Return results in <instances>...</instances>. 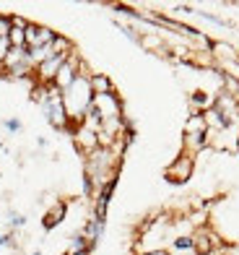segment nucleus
<instances>
[{
  "label": "nucleus",
  "instance_id": "1a4fd4ad",
  "mask_svg": "<svg viewBox=\"0 0 239 255\" xmlns=\"http://www.w3.org/2000/svg\"><path fill=\"white\" fill-rule=\"evenodd\" d=\"M213 55H221V57H229V60H237V52H234V47H229V44H224V42H213Z\"/></svg>",
  "mask_w": 239,
  "mask_h": 255
},
{
  "label": "nucleus",
  "instance_id": "aec40b11",
  "mask_svg": "<svg viewBox=\"0 0 239 255\" xmlns=\"http://www.w3.org/2000/svg\"><path fill=\"white\" fill-rule=\"evenodd\" d=\"M237 65H239V57H237Z\"/></svg>",
  "mask_w": 239,
  "mask_h": 255
},
{
  "label": "nucleus",
  "instance_id": "7ed1b4c3",
  "mask_svg": "<svg viewBox=\"0 0 239 255\" xmlns=\"http://www.w3.org/2000/svg\"><path fill=\"white\" fill-rule=\"evenodd\" d=\"M55 37H58L55 31L44 29V26H34V24H29V26H26V50L50 47V44L55 42Z\"/></svg>",
  "mask_w": 239,
  "mask_h": 255
},
{
  "label": "nucleus",
  "instance_id": "0eeeda50",
  "mask_svg": "<svg viewBox=\"0 0 239 255\" xmlns=\"http://www.w3.org/2000/svg\"><path fill=\"white\" fill-rule=\"evenodd\" d=\"M88 84H91V91H94V97L115 94V91H112V81H109L104 73H91V76H88Z\"/></svg>",
  "mask_w": 239,
  "mask_h": 255
},
{
  "label": "nucleus",
  "instance_id": "dca6fc26",
  "mask_svg": "<svg viewBox=\"0 0 239 255\" xmlns=\"http://www.w3.org/2000/svg\"><path fill=\"white\" fill-rule=\"evenodd\" d=\"M5 128H8V130H18L21 123H18V120H5Z\"/></svg>",
  "mask_w": 239,
  "mask_h": 255
},
{
  "label": "nucleus",
  "instance_id": "6ab92c4d",
  "mask_svg": "<svg viewBox=\"0 0 239 255\" xmlns=\"http://www.w3.org/2000/svg\"><path fill=\"white\" fill-rule=\"evenodd\" d=\"M78 255H88V250H86V253H78Z\"/></svg>",
  "mask_w": 239,
  "mask_h": 255
},
{
  "label": "nucleus",
  "instance_id": "9d476101",
  "mask_svg": "<svg viewBox=\"0 0 239 255\" xmlns=\"http://www.w3.org/2000/svg\"><path fill=\"white\" fill-rule=\"evenodd\" d=\"M63 214H65V206H63V203H58V206H55L52 211L47 214V219H44V227H47V229H52L55 224L60 222V216H63Z\"/></svg>",
  "mask_w": 239,
  "mask_h": 255
},
{
  "label": "nucleus",
  "instance_id": "f257e3e1",
  "mask_svg": "<svg viewBox=\"0 0 239 255\" xmlns=\"http://www.w3.org/2000/svg\"><path fill=\"white\" fill-rule=\"evenodd\" d=\"M91 102H94V91H91L88 76H78L76 84L63 91V104H65V112L71 123H83Z\"/></svg>",
  "mask_w": 239,
  "mask_h": 255
},
{
  "label": "nucleus",
  "instance_id": "4468645a",
  "mask_svg": "<svg viewBox=\"0 0 239 255\" xmlns=\"http://www.w3.org/2000/svg\"><path fill=\"white\" fill-rule=\"evenodd\" d=\"M26 219L21 216V214H10V227H24Z\"/></svg>",
  "mask_w": 239,
  "mask_h": 255
},
{
  "label": "nucleus",
  "instance_id": "f8f14e48",
  "mask_svg": "<svg viewBox=\"0 0 239 255\" xmlns=\"http://www.w3.org/2000/svg\"><path fill=\"white\" fill-rule=\"evenodd\" d=\"M174 250H192V237H177Z\"/></svg>",
  "mask_w": 239,
  "mask_h": 255
},
{
  "label": "nucleus",
  "instance_id": "412c9836",
  "mask_svg": "<svg viewBox=\"0 0 239 255\" xmlns=\"http://www.w3.org/2000/svg\"><path fill=\"white\" fill-rule=\"evenodd\" d=\"M0 68H3V65H0Z\"/></svg>",
  "mask_w": 239,
  "mask_h": 255
},
{
  "label": "nucleus",
  "instance_id": "a211bd4d",
  "mask_svg": "<svg viewBox=\"0 0 239 255\" xmlns=\"http://www.w3.org/2000/svg\"><path fill=\"white\" fill-rule=\"evenodd\" d=\"M237 151H239V135H237Z\"/></svg>",
  "mask_w": 239,
  "mask_h": 255
},
{
  "label": "nucleus",
  "instance_id": "6e6552de",
  "mask_svg": "<svg viewBox=\"0 0 239 255\" xmlns=\"http://www.w3.org/2000/svg\"><path fill=\"white\" fill-rule=\"evenodd\" d=\"M206 133H208V123L203 118V112L190 115L185 123V135H206Z\"/></svg>",
  "mask_w": 239,
  "mask_h": 255
},
{
  "label": "nucleus",
  "instance_id": "39448f33",
  "mask_svg": "<svg viewBox=\"0 0 239 255\" xmlns=\"http://www.w3.org/2000/svg\"><path fill=\"white\" fill-rule=\"evenodd\" d=\"M76 146L81 148L83 154H94L96 148H99V135L91 130V128L81 125V128L76 130Z\"/></svg>",
  "mask_w": 239,
  "mask_h": 255
},
{
  "label": "nucleus",
  "instance_id": "f03ea898",
  "mask_svg": "<svg viewBox=\"0 0 239 255\" xmlns=\"http://www.w3.org/2000/svg\"><path fill=\"white\" fill-rule=\"evenodd\" d=\"M211 107L221 115L224 123L229 125V128L239 123V104H237V99H234L232 94H226V91H219V94L213 97V104H211Z\"/></svg>",
  "mask_w": 239,
  "mask_h": 255
},
{
  "label": "nucleus",
  "instance_id": "9b49d317",
  "mask_svg": "<svg viewBox=\"0 0 239 255\" xmlns=\"http://www.w3.org/2000/svg\"><path fill=\"white\" fill-rule=\"evenodd\" d=\"M10 29H13V21H10V16H0V37H8Z\"/></svg>",
  "mask_w": 239,
  "mask_h": 255
},
{
  "label": "nucleus",
  "instance_id": "20e7f679",
  "mask_svg": "<svg viewBox=\"0 0 239 255\" xmlns=\"http://www.w3.org/2000/svg\"><path fill=\"white\" fill-rule=\"evenodd\" d=\"M192 175V156L190 154H182L174 159V164L166 169V177L174 180V182H185Z\"/></svg>",
  "mask_w": 239,
  "mask_h": 255
},
{
  "label": "nucleus",
  "instance_id": "f3484780",
  "mask_svg": "<svg viewBox=\"0 0 239 255\" xmlns=\"http://www.w3.org/2000/svg\"><path fill=\"white\" fill-rule=\"evenodd\" d=\"M146 255H166L164 250H154V253H146Z\"/></svg>",
  "mask_w": 239,
  "mask_h": 255
},
{
  "label": "nucleus",
  "instance_id": "423d86ee",
  "mask_svg": "<svg viewBox=\"0 0 239 255\" xmlns=\"http://www.w3.org/2000/svg\"><path fill=\"white\" fill-rule=\"evenodd\" d=\"M26 63H31L26 47H10V52L5 55V60H3V68H5V71H13V68L26 65Z\"/></svg>",
  "mask_w": 239,
  "mask_h": 255
},
{
  "label": "nucleus",
  "instance_id": "ddd939ff",
  "mask_svg": "<svg viewBox=\"0 0 239 255\" xmlns=\"http://www.w3.org/2000/svg\"><path fill=\"white\" fill-rule=\"evenodd\" d=\"M10 52V42H8V37H0V65H3V60H5V55Z\"/></svg>",
  "mask_w": 239,
  "mask_h": 255
},
{
  "label": "nucleus",
  "instance_id": "2eb2a0df",
  "mask_svg": "<svg viewBox=\"0 0 239 255\" xmlns=\"http://www.w3.org/2000/svg\"><path fill=\"white\" fill-rule=\"evenodd\" d=\"M192 102L195 104H208V97L203 94V91H195V94H192Z\"/></svg>",
  "mask_w": 239,
  "mask_h": 255
}]
</instances>
